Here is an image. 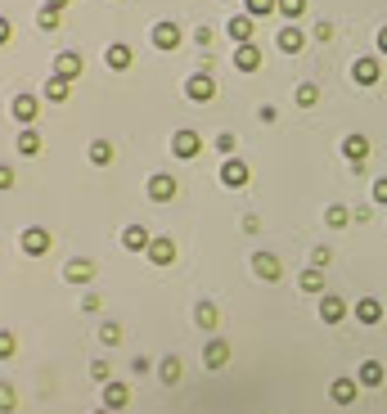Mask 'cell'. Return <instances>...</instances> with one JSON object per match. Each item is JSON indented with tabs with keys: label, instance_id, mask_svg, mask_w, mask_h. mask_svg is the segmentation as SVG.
<instances>
[{
	"label": "cell",
	"instance_id": "cell-18",
	"mask_svg": "<svg viewBox=\"0 0 387 414\" xmlns=\"http://www.w3.org/2000/svg\"><path fill=\"white\" fill-rule=\"evenodd\" d=\"M234 68L239 72H252V68H261V50H257V45H239V50H234Z\"/></svg>",
	"mask_w": 387,
	"mask_h": 414
},
{
	"label": "cell",
	"instance_id": "cell-28",
	"mask_svg": "<svg viewBox=\"0 0 387 414\" xmlns=\"http://www.w3.org/2000/svg\"><path fill=\"white\" fill-rule=\"evenodd\" d=\"M14 144H18V153H23V158H36V153H41V136H36V131H23Z\"/></svg>",
	"mask_w": 387,
	"mask_h": 414
},
{
	"label": "cell",
	"instance_id": "cell-5",
	"mask_svg": "<svg viewBox=\"0 0 387 414\" xmlns=\"http://www.w3.org/2000/svg\"><path fill=\"white\" fill-rule=\"evenodd\" d=\"M352 77H356V86H379V77H383V68H379V59H356L352 64Z\"/></svg>",
	"mask_w": 387,
	"mask_h": 414
},
{
	"label": "cell",
	"instance_id": "cell-41",
	"mask_svg": "<svg viewBox=\"0 0 387 414\" xmlns=\"http://www.w3.org/2000/svg\"><path fill=\"white\" fill-rule=\"evenodd\" d=\"M90 379L108 387V360H95V365H90Z\"/></svg>",
	"mask_w": 387,
	"mask_h": 414
},
{
	"label": "cell",
	"instance_id": "cell-14",
	"mask_svg": "<svg viewBox=\"0 0 387 414\" xmlns=\"http://www.w3.org/2000/svg\"><path fill=\"white\" fill-rule=\"evenodd\" d=\"M149 41L158 45V50H176V45H180V28H176V23H158Z\"/></svg>",
	"mask_w": 387,
	"mask_h": 414
},
{
	"label": "cell",
	"instance_id": "cell-46",
	"mask_svg": "<svg viewBox=\"0 0 387 414\" xmlns=\"http://www.w3.org/2000/svg\"><path fill=\"white\" fill-rule=\"evenodd\" d=\"M68 5V0H50V9H64Z\"/></svg>",
	"mask_w": 387,
	"mask_h": 414
},
{
	"label": "cell",
	"instance_id": "cell-9",
	"mask_svg": "<svg viewBox=\"0 0 387 414\" xmlns=\"http://www.w3.org/2000/svg\"><path fill=\"white\" fill-rule=\"evenodd\" d=\"M64 279H68V284H90V279H95V261L90 257H72L64 266Z\"/></svg>",
	"mask_w": 387,
	"mask_h": 414
},
{
	"label": "cell",
	"instance_id": "cell-42",
	"mask_svg": "<svg viewBox=\"0 0 387 414\" xmlns=\"http://www.w3.org/2000/svg\"><path fill=\"white\" fill-rule=\"evenodd\" d=\"M374 203L387 207V180H374Z\"/></svg>",
	"mask_w": 387,
	"mask_h": 414
},
{
	"label": "cell",
	"instance_id": "cell-7",
	"mask_svg": "<svg viewBox=\"0 0 387 414\" xmlns=\"http://www.w3.org/2000/svg\"><path fill=\"white\" fill-rule=\"evenodd\" d=\"M320 320H324V324H343V320H347V302L338 297V293H324V297H320Z\"/></svg>",
	"mask_w": 387,
	"mask_h": 414
},
{
	"label": "cell",
	"instance_id": "cell-24",
	"mask_svg": "<svg viewBox=\"0 0 387 414\" xmlns=\"http://www.w3.org/2000/svg\"><path fill=\"white\" fill-rule=\"evenodd\" d=\"M230 36H234L239 45H248L252 41V18L248 14H239V18H230Z\"/></svg>",
	"mask_w": 387,
	"mask_h": 414
},
{
	"label": "cell",
	"instance_id": "cell-20",
	"mask_svg": "<svg viewBox=\"0 0 387 414\" xmlns=\"http://www.w3.org/2000/svg\"><path fill=\"white\" fill-rule=\"evenodd\" d=\"M329 396L338 401V406H352V401H356V383L352 379H333L329 383Z\"/></svg>",
	"mask_w": 387,
	"mask_h": 414
},
{
	"label": "cell",
	"instance_id": "cell-32",
	"mask_svg": "<svg viewBox=\"0 0 387 414\" xmlns=\"http://www.w3.org/2000/svg\"><path fill=\"white\" fill-rule=\"evenodd\" d=\"M347 221H352V212H347V207H343V203H333V207H329V212H324V225H333V230H343Z\"/></svg>",
	"mask_w": 387,
	"mask_h": 414
},
{
	"label": "cell",
	"instance_id": "cell-33",
	"mask_svg": "<svg viewBox=\"0 0 387 414\" xmlns=\"http://www.w3.org/2000/svg\"><path fill=\"white\" fill-rule=\"evenodd\" d=\"M158 374H162V383H180V360H176V356H167V360L158 365Z\"/></svg>",
	"mask_w": 387,
	"mask_h": 414
},
{
	"label": "cell",
	"instance_id": "cell-21",
	"mask_svg": "<svg viewBox=\"0 0 387 414\" xmlns=\"http://www.w3.org/2000/svg\"><path fill=\"white\" fill-rule=\"evenodd\" d=\"M343 153L360 167V162H365V153H369V140H365V136H347V140H343Z\"/></svg>",
	"mask_w": 387,
	"mask_h": 414
},
{
	"label": "cell",
	"instance_id": "cell-38",
	"mask_svg": "<svg viewBox=\"0 0 387 414\" xmlns=\"http://www.w3.org/2000/svg\"><path fill=\"white\" fill-rule=\"evenodd\" d=\"M9 410H14V387L0 383V414H9Z\"/></svg>",
	"mask_w": 387,
	"mask_h": 414
},
{
	"label": "cell",
	"instance_id": "cell-4",
	"mask_svg": "<svg viewBox=\"0 0 387 414\" xmlns=\"http://www.w3.org/2000/svg\"><path fill=\"white\" fill-rule=\"evenodd\" d=\"M54 77H64V81H77L81 77V72H86V64H81V54H72V50H64V54H59L54 59Z\"/></svg>",
	"mask_w": 387,
	"mask_h": 414
},
{
	"label": "cell",
	"instance_id": "cell-37",
	"mask_svg": "<svg viewBox=\"0 0 387 414\" xmlns=\"http://www.w3.org/2000/svg\"><path fill=\"white\" fill-rule=\"evenodd\" d=\"M234 144H239V140L230 136V131H221V136H216V149H221L225 158H234Z\"/></svg>",
	"mask_w": 387,
	"mask_h": 414
},
{
	"label": "cell",
	"instance_id": "cell-47",
	"mask_svg": "<svg viewBox=\"0 0 387 414\" xmlns=\"http://www.w3.org/2000/svg\"><path fill=\"white\" fill-rule=\"evenodd\" d=\"M95 414H108V410H95Z\"/></svg>",
	"mask_w": 387,
	"mask_h": 414
},
{
	"label": "cell",
	"instance_id": "cell-39",
	"mask_svg": "<svg viewBox=\"0 0 387 414\" xmlns=\"http://www.w3.org/2000/svg\"><path fill=\"white\" fill-rule=\"evenodd\" d=\"M302 9H306V0H280V14H288V18H297Z\"/></svg>",
	"mask_w": 387,
	"mask_h": 414
},
{
	"label": "cell",
	"instance_id": "cell-23",
	"mask_svg": "<svg viewBox=\"0 0 387 414\" xmlns=\"http://www.w3.org/2000/svg\"><path fill=\"white\" fill-rule=\"evenodd\" d=\"M68 86H72V81H64V77H54V72H50V81H45V100H50V104H64V100H68Z\"/></svg>",
	"mask_w": 387,
	"mask_h": 414
},
{
	"label": "cell",
	"instance_id": "cell-13",
	"mask_svg": "<svg viewBox=\"0 0 387 414\" xmlns=\"http://www.w3.org/2000/svg\"><path fill=\"white\" fill-rule=\"evenodd\" d=\"M144 257H149L153 266H172V261H176V243H172V239H153Z\"/></svg>",
	"mask_w": 387,
	"mask_h": 414
},
{
	"label": "cell",
	"instance_id": "cell-36",
	"mask_svg": "<svg viewBox=\"0 0 387 414\" xmlns=\"http://www.w3.org/2000/svg\"><path fill=\"white\" fill-rule=\"evenodd\" d=\"M36 23H41V32H54V28H59V9H50V5H45L41 14H36Z\"/></svg>",
	"mask_w": 387,
	"mask_h": 414
},
{
	"label": "cell",
	"instance_id": "cell-22",
	"mask_svg": "<svg viewBox=\"0 0 387 414\" xmlns=\"http://www.w3.org/2000/svg\"><path fill=\"white\" fill-rule=\"evenodd\" d=\"M297 288H302V293H320V288H324V271H316V266H311V271H302L297 275Z\"/></svg>",
	"mask_w": 387,
	"mask_h": 414
},
{
	"label": "cell",
	"instance_id": "cell-35",
	"mask_svg": "<svg viewBox=\"0 0 387 414\" xmlns=\"http://www.w3.org/2000/svg\"><path fill=\"white\" fill-rule=\"evenodd\" d=\"M100 343L104 347H117V343H122V324H104L100 329Z\"/></svg>",
	"mask_w": 387,
	"mask_h": 414
},
{
	"label": "cell",
	"instance_id": "cell-3",
	"mask_svg": "<svg viewBox=\"0 0 387 414\" xmlns=\"http://www.w3.org/2000/svg\"><path fill=\"white\" fill-rule=\"evenodd\" d=\"M23 252H28V257H45V252H50V230H41V225L23 230Z\"/></svg>",
	"mask_w": 387,
	"mask_h": 414
},
{
	"label": "cell",
	"instance_id": "cell-16",
	"mask_svg": "<svg viewBox=\"0 0 387 414\" xmlns=\"http://www.w3.org/2000/svg\"><path fill=\"white\" fill-rule=\"evenodd\" d=\"M356 320H360V324H379V320H383V302H379V297H360V302H356Z\"/></svg>",
	"mask_w": 387,
	"mask_h": 414
},
{
	"label": "cell",
	"instance_id": "cell-25",
	"mask_svg": "<svg viewBox=\"0 0 387 414\" xmlns=\"http://www.w3.org/2000/svg\"><path fill=\"white\" fill-rule=\"evenodd\" d=\"M302 45H306V36H302L297 28H284V32H280V50H284V54H297Z\"/></svg>",
	"mask_w": 387,
	"mask_h": 414
},
{
	"label": "cell",
	"instance_id": "cell-27",
	"mask_svg": "<svg viewBox=\"0 0 387 414\" xmlns=\"http://www.w3.org/2000/svg\"><path fill=\"white\" fill-rule=\"evenodd\" d=\"M383 379H387V374H383L379 360H365V365H360V383H365V387H379Z\"/></svg>",
	"mask_w": 387,
	"mask_h": 414
},
{
	"label": "cell",
	"instance_id": "cell-43",
	"mask_svg": "<svg viewBox=\"0 0 387 414\" xmlns=\"http://www.w3.org/2000/svg\"><path fill=\"white\" fill-rule=\"evenodd\" d=\"M0 189H14V172H9L5 162H0Z\"/></svg>",
	"mask_w": 387,
	"mask_h": 414
},
{
	"label": "cell",
	"instance_id": "cell-6",
	"mask_svg": "<svg viewBox=\"0 0 387 414\" xmlns=\"http://www.w3.org/2000/svg\"><path fill=\"white\" fill-rule=\"evenodd\" d=\"M221 185L225 189H244L248 185V167L239 162V158H225V162H221Z\"/></svg>",
	"mask_w": 387,
	"mask_h": 414
},
{
	"label": "cell",
	"instance_id": "cell-45",
	"mask_svg": "<svg viewBox=\"0 0 387 414\" xmlns=\"http://www.w3.org/2000/svg\"><path fill=\"white\" fill-rule=\"evenodd\" d=\"M379 50L387 54V28H379Z\"/></svg>",
	"mask_w": 387,
	"mask_h": 414
},
{
	"label": "cell",
	"instance_id": "cell-19",
	"mask_svg": "<svg viewBox=\"0 0 387 414\" xmlns=\"http://www.w3.org/2000/svg\"><path fill=\"white\" fill-rule=\"evenodd\" d=\"M225 360H230V343L212 338V343H208V351H203V365H208V369H221Z\"/></svg>",
	"mask_w": 387,
	"mask_h": 414
},
{
	"label": "cell",
	"instance_id": "cell-8",
	"mask_svg": "<svg viewBox=\"0 0 387 414\" xmlns=\"http://www.w3.org/2000/svg\"><path fill=\"white\" fill-rule=\"evenodd\" d=\"M149 199L153 203H172L176 199V176H167V172L149 176Z\"/></svg>",
	"mask_w": 387,
	"mask_h": 414
},
{
	"label": "cell",
	"instance_id": "cell-30",
	"mask_svg": "<svg viewBox=\"0 0 387 414\" xmlns=\"http://www.w3.org/2000/svg\"><path fill=\"white\" fill-rule=\"evenodd\" d=\"M90 162H95V167H108V162H113V144H108V140H95V144H90Z\"/></svg>",
	"mask_w": 387,
	"mask_h": 414
},
{
	"label": "cell",
	"instance_id": "cell-15",
	"mask_svg": "<svg viewBox=\"0 0 387 414\" xmlns=\"http://www.w3.org/2000/svg\"><path fill=\"white\" fill-rule=\"evenodd\" d=\"M104 59H108V68H113V72H126L136 54H131V45H126V41H117V45H108V50H104Z\"/></svg>",
	"mask_w": 387,
	"mask_h": 414
},
{
	"label": "cell",
	"instance_id": "cell-31",
	"mask_svg": "<svg viewBox=\"0 0 387 414\" xmlns=\"http://www.w3.org/2000/svg\"><path fill=\"white\" fill-rule=\"evenodd\" d=\"M244 5H248V18H266L280 9V0H244Z\"/></svg>",
	"mask_w": 387,
	"mask_h": 414
},
{
	"label": "cell",
	"instance_id": "cell-34",
	"mask_svg": "<svg viewBox=\"0 0 387 414\" xmlns=\"http://www.w3.org/2000/svg\"><path fill=\"white\" fill-rule=\"evenodd\" d=\"M14 351H18V338L9 333V329H0V360H9Z\"/></svg>",
	"mask_w": 387,
	"mask_h": 414
},
{
	"label": "cell",
	"instance_id": "cell-17",
	"mask_svg": "<svg viewBox=\"0 0 387 414\" xmlns=\"http://www.w3.org/2000/svg\"><path fill=\"white\" fill-rule=\"evenodd\" d=\"M122 243H126L131 252H149L153 239H149V230H144V225H126V230H122Z\"/></svg>",
	"mask_w": 387,
	"mask_h": 414
},
{
	"label": "cell",
	"instance_id": "cell-12",
	"mask_svg": "<svg viewBox=\"0 0 387 414\" xmlns=\"http://www.w3.org/2000/svg\"><path fill=\"white\" fill-rule=\"evenodd\" d=\"M9 113H14V122H23V126H28V122H36V113H41V104H36L32 95H14Z\"/></svg>",
	"mask_w": 387,
	"mask_h": 414
},
{
	"label": "cell",
	"instance_id": "cell-1",
	"mask_svg": "<svg viewBox=\"0 0 387 414\" xmlns=\"http://www.w3.org/2000/svg\"><path fill=\"white\" fill-rule=\"evenodd\" d=\"M185 95H189V100H198V104H208L212 95H216V81H212V72H194V77L185 81Z\"/></svg>",
	"mask_w": 387,
	"mask_h": 414
},
{
	"label": "cell",
	"instance_id": "cell-40",
	"mask_svg": "<svg viewBox=\"0 0 387 414\" xmlns=\"http://www.w3.org/2000/svg\"><path fill=\"white\" fill-rule=\"evenodd\" d=\"M329 261H333V252H329V248H316V252H311V266H316V271H324Z\"/></svg>",
	"mask_w": 387,
	"mask_h": 414
},
{
	"label": "cell",
	"instance_id": "cell-44",
	"mask_svg": "<svg viewBox=\"0 0 387 414\" xmlns=\"http://www.w3.org/2000/svg\"><path fill=\"white\" fill-rule=\"evenodd\" d=\"M9 36H14V32H9V23H5V18H0V45H5V41H9Z\"/></svg>",
	"mask_w": 387,
	"mask_h": 414
},
{
	"label": "cell",
	"instance_id": "cell-29",
	"mask_svg": "<svg viewBox=\"0 0 387 414\" xmlns=\"http://www.w3.org/2000/svg\"><path fill=\"white\" fill-rule=\"evenodd\" d=\"M194 320H198V329H216V302H198Z\"/></svg>",
	"mask_w": 387,
	"mask_h": 414
},
{
	"label": "cell",
	"instance_id": "cell-26",
	"mask_svg": "<svg viewBox=\"0 0 387 414\" xmlns=\"http://www.w3.org/2000/svg\"><path fill=\"white\" fill-rule=\"evenodd\" d=\"M293 100H297L302 108H311V104H316V100H320V86H316V81H297V90H293Z\"/></svg>",
	"mask_w": 387,
	"mask_h": 414
},
{
	"label": "cell",
	"instance_id": "cell-10",
	"mask_svg": "<svg viewBox=\"0 0 387 414\" xmlns=\"http://www.w3.org/2000/svg\"><path fill=\"white\" fill-rule=\"evenodd\" d=\"M198 149H203L198 131H176V136H172V153H176V158H194Z\"/></svg>",
	"mask_w": 387,
	"mask_h": 414
},
{
	"label": "cell",
	"instance_id": "cell-2",
	"mask_svg": "<svg viewBox=\"0 0 387 414\" xmlns=\"http://www.w3.org/2000/svg\"><path fill=\"white\" fill-rule=\"evenodd\" d=\"M252 275L266 279V284H275V279L284 275V266H280V257H275V252H257V257H252Z\"/></svg>",
	"mask_w": 387,
	"mask_h": 414
},
{
	"label": "cell",
	"instance_id": "cell-11",
	"mask_svg": "<svg viewBox=\"0 0 387 414\" xmlns=\"http://www.w3.org/2000/svg\"><path fill=\"white\" fill-rule=\"evenodd\" d=\"M126 401H131L126 383H108V387H104V410H108V414H122V410H126Z\"/></svg>",
	"mask_w": 387,
	"mask_h": 414
}]
</instances>
